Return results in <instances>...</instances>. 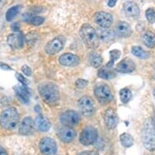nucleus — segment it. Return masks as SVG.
<instances>
[{"label": "nucleus", "mask_w": 155, "mask_h": 155, "mask_svg": "<svg viewBox=\"0 0 155 155\" xmlns=\"http://www.w3.org/2000/svg\"><path fill=\"white\" fill-rule=\"evenodd\" d=\"M57 135L63 142L69 143L74 140L76 137V132L72 127L64 126L59 127L57 132Z\"/></svg>", "instance_id": "obj_14"}, {"label": "nucleus", "mask_w": 155, "mask_h": 155, "mask_svg": "<svg viewBox=\"0 0 155 155\" xmlns=\"http://www.w3.org/2000/svg\"><path fill=\"white\" fill-rule=\"evenodd\" d=\"M132 54L140 59H147L150 57V54L140 46H135L132 47Z\"/></svg>", "instance_id": "obj_27"}, {"label": "nucleus", "mask_w": 155, "mask_h": 155, "mask_svg": "<svg viewBox=\"0 0 155 155\" xmlns=\"http://www.w3.org/2000/svg\"><path fill=\"white\" fill-rule=\"evenodd\" d=\"M0 68H2L3 70H6V71L12 70V68L9 65H8L7 64H4L3 62H0Z\"/></svg>", "instance_id": "obj_35"}, {"label": "nucleus", "mask_w": 155, "mask_h": 155, "mask_svg": "<svg viewBox=\"0 0 155 155\" xmlns=\"http://www.w3.org/2000/svg\"><path fill=\"white\" fill-rule=\"evenodd\" d=\"M104 122L108 129H114L119 123V118L113 108H108L104 113Z\"/></svg>", "instance_id": "obj_12"}, {"label": "nucleus", "mask_w": 155, "mask_h": 155, "mask_svg": "<svg viewBox=\"0 0 155 155\" xmlns=\"http://www.w3.org/2000/svg\"><path fill=\"white\" fill-rule=\"evenodd\" d=\"M33 122L32 118L28 116L22 120L20 127H19V133L22 136H28L33 133Z\"/></svg>", "instance_id": "obj_19"}, {"label": "nucleus", "mask_w": 155, "mask_h": 155, "mask_svg": "<svg viewBox=\"0 0 155 155\" xmlns=\"http://www.w3.org/2000/svg\"><path fill=\"white\" fill-rule=\"evenodd\" d=\"M120 51L119 50H112L110 51V61L107 64V68H111L114 64V63L120 59Z\"/></svg>", "instance_id": "obj_30"}, {"label": "nucleus", "mask_w": 155, "mask_h": 155, "mask_svg": "<svg viewBox=\"0 0 155 155\" xmlns=\"http://www.w3.org/2000/svg\"><path fill=\"white\" fill-rule=\"evenodd\" d=\"M97 137L98 133L95 127L90 126L86 127L82 130L81 133L80 135V142L85 146L93 145L97 140Z\"/></svg>", "instance_id": "obj_6"}, {"label": "nucleus", "mask_w": 155, "mask_h": 155, "mask_svg": "<svg viewBox=\"0 0 155 155\" xmlns=\"http://www.w3.org/2000/svg\"><path fill=\"white\" fill-rule=\"evenodd\" d=\"M5 0H0V8H2L5 4Z\"/></svg>", "instance_id": "obj_40"}, {"label": "nucleus", "mask_w": 155, "mask_h": 155, "mask_svg": "<svg viewBox=\"0 0 155 155\" xmlns=\"http://www.w3.org/2000/svg\"><path fill=\"white\" fill-rule=\"evenodd\" d=\"M142 142L146 150L150 151L155 150V120L148 118L143 125Z\"/></svg>", "instance_id": "obj_2"}, {"label": "nucleus", "mask_w": 155, "mask_h": 155, "mask_svg": "<svg viewBox=\"0 0 155 155\" xmlns=\"http://www.w3.org/2000/svg\"><path fill=\"white\" fill-rule=\"evenodd\" d=\"M94 22L102 28H109L113 23V16L106 12H99L94 15Z\"/></svg>", "instance_id": "obj_11"}, {"label": "nucleus", "mask_w": 155, "mask_h": 155, "mask_svg": "<svg viewBox=\"0 0 155 155\" xmlns=\"http://www.w3.org/2000/svg\"><path fill=\"white\" fill-rule=\"evenodd\" d=\"M78 155H99V154H98L97 152H94V151H84V152H81Z\"/></svg>", "instance_id": "obj_36"}, {"label": "nucleus", "mask_w": 155, "mask_h": 155, "mask_svg": "<svg viewBox=\"0 0 155 155\" xmlns=\"http://www.w3.org/2000/svg\"><path fill=\"white\" fill-rule=\"evenodd\" d=\"M97 76L102 79L110 80L115 77V73H114V71L110 70V68L106 67V68H102L100 69L98 71V73H97Z\"/></svg>", "instance_id": "obj_26"}, {"label": "nucleus", "mask_w": 155, "mask_h": 155, "mask_svg": "<svg viewBox=\"0 0 155 155\" xmlns=\"http://www.w3.org/2000/svg\"><path fill=\"white\" fill-rule=\"evenodd\" d=\"M8 46L12 49H21L24 46V37L21 33H12L8 37L7 39Z\"/></svg>", "instance_id": "obj_15"}, {"label": "nucleus", "mask_w": 155, "mask_h": 155, "mask_svg": "<svg viewBox=\"0 0 155 155\" xmlns=\"http://www.w3.org/2000/svg\"><path fill=\"white\" fill-rule=\"evenodd\" d=\"M120 143L122 144V145L125 148H130L132 147L133 144H134V140L132 136L127 132H124L123 134L120 135Z\"/></svg>", "instance_id": "obj_25"}, {"label": "nucleus", "mask_w": 155, "mask_h": 155, "mask_svg": "<svg viewBox=\"0 0 155 155\" xmlns=\"http://www.w3.org/2000/svg\"><path fill=\"white\" fill-rule=\"evenodd\" d=\"M116 3H117V0H109L108 3H107V5L110 8H114Z\"/></svg>", "instance_id": "obj_38"}, {"label": "nucleus", "mask_w": 155, "mask_h": 155, "mask_svg": "<svg viewBox=\"0 0 155 155\" xmlns=\"http://www.w3.org/2000/svg\"><path fill=\"white\" fill-rule=\"evenodd\" d=\"M123 9L125 15L132 19H137L140 15V8L133 1H127L124 3Z\"/></svg>", "instance_id": "obj_13"}, {"label": "nucleus", "mask_w": 155, "mask_h": 155, "mask_svg": "<svg viewBox=\"0 0 155 155\" xmlns=\"http://www.w3.org/2000/svg\"><path fill=\"white\" fill-rule=\"evenodd\" d=\"M142 41L145 46L150 48L155 46V34L151 31H147L142 35Z\"/></svg>", "instance_id": "obj_23"}, {"label": "nucleus", "mask_w": 155, "mask_h": 155, "mask_svg": "<svg viewBox=\"0 0 155 155\" xmlns=\"http://www.w3.org/2000/svg\"><path fill=\"white\" fill-rule=\"evenodd\" d=\"M96 32L100 41H111L115 37V34H114V32L109 29V28H102V27H100V28L97 29Z\"/></svg>", "instance_id": "obj_22"}, {"label": "nucleus", "mask_w": 155, "mask_h": 155, "mask_svg": "<svg viewBox=\"0 0 155 155\" xmlns=\"http://www.w3.org/2000/svg\"><path fill=\"white\" fill-rule=\"evenodd\" d=\"M115 34L120 38H128L132 34V28L125 21H119L115 26Z\"/></svg>", "instance_id": "obj_18"}, {"label": "nucleus", "mask_w": 155, "mask_h": 155, "mask_svg": "<svg viewBox=\"0 0 155 155\" xmlns=\"http://www.w3.org/2000/svg\"><path fill=\"white\" fill-rule=\"evenodd\" d=\"M0 155H8L7 150L2 146H0Z\"/></svg>", "instance_id": "obj_39"}, {"label": "nucleus", "mask_w": 155, "mask_h": 155, "mask_svg": "<svg viewBox=\"0 0 155 155\" xmlns=\"http://www.w3.org/2000/svg\"><path fill=\"white\" fill-rule=\"evenodd\" d=\"M145 16L150 24L155 23V10L153 8H148L145 12Z\"/></svg>", "instance_id": "obj_31"}, {"label": "nucleus", "mask_w": 155, "mask_h": 155, "mask_svg": "<svg viewBox=\"0 0 155 155\" xmlns=\"http://www.w3.org/2000/svg\"><path fill=\"white\" fill-rule=\"evenodd\" d=\"M80 35L82 41L90 49L97 48L99 46V38L96 30L89 24H84L80 29Z\"/></svg>", "instance_id": "obj_4"}, {"label": "nucleus", "mask_w": 155, "mask_h": 155, "mask_svg": "<svg viewBox=\"0 0 155 155\" xmlns=\"http://www.w3.org/2000/svg\"><path fill=\"white\" fill-rule=\"evenodd\" d=\"M120 99H121V102L123 103H127V102H129L131 98H132V91L130 90L129 89H127V88H124L120 90Z\"/></svg>", "instance_id": "obj_29"}, {"label": "nucleus", "mask_w": 155, "mask_h": 155, "mask_svg": "<svg viewBox=\"0 0 155 155\" xmlns=\"http://www.w3.org/2000/svg\"><path fill=\"white\" fill-rule=\"evenodd\" d=\"M136 69V64L132 59L126 58L116 65L115 71L121 73H131Z\"/></svg>", "instance_id": "obj_17"}, {"label": "nucleus", "mask_w": 155, "mask_h": 155, "mask_svg": "<svg viewBox=\"0 0 155 155\" xmlns=\"http://www.w3.org/2000/svg\"><path fill=\"white\" fill-rule=\"evenodd\" d=\"M15 93L16 94V96L18 97V98L21 100V102L24 103H28L29 102V97H30V92L29 89H28V86L25 85H16L14 88Z\"/></svg>", "instance_id": "obj_20"}, {"label": "nucleus", "mask_w": 155, "mask_h": 155, "mask_svg": "<svg viewBox=\"0 0 155 155\" xmlns=\"http://www.w3.org/2000/svg\"><path fill=\"white\" fill-rule=\"evenodd\" d=\"M87 84H88V81H87L86 80L78 79L76 81V86L78 89H83V88L87 86Z\"/></svg>", "instance_id": "obj_32"}, {"label": "nucleus", "mask_w": 155, "mask_h": 155, "mask_svg": "<svg viewBox=\"0 0 155 155\" xmlns=\"http://www.w3.org/2000/svg\"><path fill=\"white\" fill-rule=\"evenodd\" d=\"M89 64L95 68L102 65V58L99 54L91 53L89 55Z\"/></svg>", "instance_id": "obj_24"}, {"label": "nucleus", "mask_w": 155, "mask_h": 155, "mask_svg": "<svg viewBox=\"0 0 155 155\" xmlns=\"http://www.w3.org/2000/svg\"><path fill=\"white\" fill-rule=\"evenodd\" d=\"M64 43L65 39L63 37H57L46 44V46H45V52L50 55L55 54L63 50Z\"/></svg>", "instance_id": "obj_9"}, {"label": "nucleus", "mask_w": 155, "mask_h": 155, "mask_svg": "<svg viewBox=\"0 0 155 155\" xmlns=\"http://www.w3.org/2000/svg\"><path fill=\"white\" fill-rule=\"evenodd\" d=\"M21 70H22V71H23L24 74H25L26 76H30L31 75H32V70H31V68L28 66V65H24V66L22 67Z\"/></svg>", "instance_id": "obj_34"}, {"label": "nucleus", "mask_w": 155, "mask_h": 155, "mask_svg": "<svg viewBox=\"0 0 155 155\" xmlns=\"http://www.w3.org/2000/svg\"><path fill=\"white\" fill-rule=\"evenodd\" d=\"M59 62L63 66L75 67L80 64V58L73 54L66 53L59 57Z\"/></svg>", "instance_id": "obj_16"}, {"label": "nucleus", "mask_w": 155, "mask_h": 155, "mask_svg": "<svg viewBox=\"0 0 155 155\" xmlns=\"http://www.w3.org/2000/svg\"><path fill=\"white\" fill-rule=\"evenodd\" d=\"M153 97H154V98H155V89L154 90H153Z\"/></svg>", "instance_id": "obj_41"}, {"label": "nucleus", "mask_w": 155, "mask_h": 155, "mask_svg": "<svg viewBox=\"0 0 155 155\" xmlns=\"http://www.w3.org/2000/svg\"><path fill=\"white\" fill-rule=\"evenodd\" d=\"M21 6H14L12 8H9L6 13V20L7 21H12L14 18L18 15V13L21 12Z\"/></svg>", "instance_id": "obj_28"}, {"label": "nucleus", "mask_w": 155, "mask_h": 155, "mask_svg": "<svg viewBox=\"0 0 155 155\" xmlns=\"http://www.w3.org/2000/svg\"><path fill=\"white\" fill-rule=\"evenodd\" d=\"M39 149L42 154L54 155L57 152V144L51 137H44L40 140Z\"/></svg>", "instance_id": "obj_8"}, {"label": "nucleus", "mask_w": 155, "mask_h": 155, "mask_svg": "<svg viewBox=\"0 0 155 155\" xmlns=\"http://www.w3.org/2000/svg\"><path fill=\"white\" fill-rule=\"evenodd\" d=\"M79 121L80 117L78 113L71 110H68L64 112L60 116V122L63 124L64 126H67V127H74L78 124Z\"/></svg>", "instance_id": "obj_10"}, {"label": "nucleus", "mask_w": 155, "mask_h": 155, "mask_svg": "<svg viewBox=\"0 0 155 155\" xmlns=\"http://www.w3.org/2000/svg\"><path fill=\"white\" fill-rule=\"evenodd\" d=\"M12 28V30L14 31L15 33H17V32H19V31H20V25H19V23L15 22V23L13 24Z\"/></svg>", "instance_id": "obj_37"}, {"label": "nucleus", "mask_w": 155, "mask_h": 155, "mask_svg": "<svg viewBox=\"0 0 155 155\" xmlns=\"http://www.w3.org/2000/svg\"><path fill=\"white\" fill-rule=\"evenodd\" d=\"M38 92L44 102L50 106H54L59 101V92L58 87L51 82H44L39 84Z\"/></svg>", "instance_id": "obj_1"}, {"label": "nucleus", "mask_w": 155, "mask_h": 155, "mask_svg": "<svg viewBox=\"0 0 155 155\" xmlns=\"http://www.w3.org/2000/svg\"><path fill=\"white\" fill-rule=\"evenodd\" d=\"M15 77L17 78L18 81L21 82V84H23V85L28 86V81H27V80H26V78H25L21 74L15 73Z\"/></svg>", "instance_id": "obj_33"}, {"label": "nucleus", "mask_w": 155, "mask_h": 155, "mask_svg": "<svg viewBox=\"0 0 155 155\" xmlns=\"http://www.w3.org/2000/svg\"><path fill=\"white\" fill-rule=\"evenodd\" d=\"M19 113L15 107H11L5 109L0 115V125L6 130H13L19 124Z\"/></svg>", "instance_id": "obj_3"}, {"label": "nucleus", "mask_w": 155, "mask_h": 155, "mask_svg": "<svg viewBox=\"0 0 155 155\" xmlns=\"http://www.w3.org/2000/svg\"><path fill=\"white\" fill-rule=\"evenodd\" d=\"M78 107L81 113L86 117L93 115L95 111V104L94 100L89 96L82 97L78 101Z\"/></svg>", "instance_id": "obj_7"}, {"label": "nucleus", "mask_w": 155, "mask_h": 155, "mask_svg": "<svg viewBox=\"0 0 155 155\" xmlns=\"http://www.w3.org/2000/svg\"><path fill=\"white\" fill-rule=\"evenodd\" d=\"M94 95L98 102L103 105L109 103L114 98L110 88L105 84H97L94 87Z\"/></svg>", "instance_id": "obj_5"}, {"label": "nucleus", "mask_w": 155, "mask_h": 155, "mask_svg": "<svg viewBox=\"0 0 155 155\" xmlns=\"http://www.w3.org/2000/svg\"><path fill=\"white\" fill-rule=\"evenodd\" d=\"M34 125H35L36 128L40 131V132H47L51 128V122L49 121L48 119H46V117H44L43 115L39 114L38 116H37L34 120Z\"/></svg>", "instance_id": "obj_21"}]
</instances>
